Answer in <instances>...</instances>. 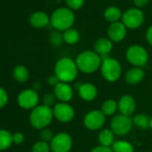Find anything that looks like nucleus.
Returning <instances> with one entry per match:
<instances>
[{"mask_svg":"<svg viewBox=\"0 0 152 152\" xmlns=\"http://www.w3.org/2000/svg\"><path fill=\"white\" fill-rule=\"evenodd\" d=\"M75 22V15L72 10L68 7H59L56 9L50 17L52 27L58 31H64L70 28Z\"/></svg>","mask_w":152,"mask_h":152,"instance_id":"f257e3e1","label":"nucleus"},{"mask_svg":"<svg viewBox=\"0 0 152 152\" xmlns=\"http://www.w3.org/2000/svg\"><path fill=\"white\" fill-rule=\"evenodd\" d=\"M78 67L76 63L69 58L63 57L59 59L55 65V75L62 83H71L77 77Z\"/></svg>","mask_w":152,"mask_h":152,"instance_id":"f03ea898","label":"nucleus"},{"mask_svg":"<svg viewBox=\"0 0 152 152\" xmlns=\"http://www.w3.org/2000/svg\"><path fill=\"white\" fill-rule=\"evenodd\" d=\"M75 63L81 72L84 73H92L101 66L102 57L95 51L85 50L78 55Z\"/></svg>","mask_w":152,"mask_h":152,"instance_id":"7ed1b4c3","label":"nucleus"},{"mask_svg":"<svg viewBox=\"0 0 152 152\" xmlns=\"http://www.w3.org/2000/svg\"><path fill=\"white\" fill-rule=\"evenodd\" d=\"M53 117V109L48 106L40 105L31 110L30 115V123L34 128L42 130L50 124Z\"/></svg>","mask_w":152,"mask_h":152,"instance_id":"20e7f679","label":"nucleus"},{"mask_svg":"<svg viewBox=\"0 0 152 152\" xmlns=\"http://www.w3.org/2000/svg\"><path fill=\"white\" fill-rule=\"evenodd\" d=\"M101 73L105 80L109 83L117 81L122 73V67L120 63L112 57H103L101 64Z\"/></svg>","mask_w":152,"mask_h":152,"instance_id":"39448f33","label":"nucleus"},{"mask_svg":"<svg viewBox=\"0 0 152 152\" xmlns=\"http://www.w3.org/2000/svg\"><path fill=\"white\" fill-rule=\"evenodd\" d=\"M126 59L134 67H142L148 60V54L143 47L132 45L126 50Z\"/></svg>","mask_w":152,"mask_h":152,"instance_id":"423d86ee","label":"nucleus"},{"mask_svg":"<svg viewBox=\"0 0 152 152\" xmlns=\"http://www.w3.org/2000/svg\"><path fill=\"white\" fill-rule=\"evenodd\" d=\"M144 14L141 9L137 7H131L123 13L122 23L127 29L134 30L140 28L144 23Z\"/></svg>","mask_w":152,"mask_h":152,"instance_id":"0eeeda50","label":"nucleus"},{"mask_svg":"<svg viewBox=\"0 0 152 152\" xmlns=\"http://www.w3.org/2000/svg\"><path fill=\"white\" fill-rule=\"evenodd\" d=\"M133 124V121L130 116L124 115L122 114L114 116L111 120V129L116 135L127 134Z\"/></svg>","mask_w":152,"mask_h":152,"instance_id":"6e6552de","label":"nucleus"},{"mask_svg":"<svg viewBox=\"0 0 152 152\" xmlns=\"http://www.w3.org/2000/svg\"><path fill=\"white\" fill-rule=\"evenodd\" d=\"M39 95L36 91L28 89L20 92L17 97L18 105L23 109H33L39 103Z\"/></svg>","mask_w":152,"mask_h":152,"instance_id":"1a4fd4ad","label":"nucleus"},{"mask_svg":"<svg viewBox=\"0 0 152 152\" xmlns=\"http://www.w3.org/2000/svg\"><path fill=\"white\" fill-rule=\"evenodd\" d=\"M72 145L71 136L65 132H60L54 136L50 143L52 152H69Z\"/></svg>","mask_w":152,"mask_h":152,"instance_id":"9d476101","label":"nucleus"},{"mask_svg":"<svg viewBox=\"0 0 152 152\" xmlns=\"http://www.w3.org/2000/svg\"><path fill=\"white\" fill-rule=\"evenodd\" d=\"M53 109L54 117L62 123H68L72 121L74 117L73 108L67 103L61 102L56 104Z\"/></svg>","mask_w":152,"mask_h":152,"instance_id":"9b49d317","label":"nucleus"},{"mask_svg":"<svg viewBox=\"0 0 152 152\" xmlns=\"http://www.w3.org/2000/svg\"><path fill=\"white\" fill-rule=\"evenodd\" d=\"M106 122V115L101 110H93L89 112L83 120L84 125L89 130H99Z\"/></svg>","mask_w":152,"mask_h":152,"instance_id":"f8f14e48","label":"nucleus"},{"mask_svg":"<svg viewBox=\"0 0 152 152\" xmlns=\"http://www.w3.org/2000/svg\"><path fill=\"white\" fill-rule=\"evenodd\" d=\"M127 32V28L122 21L110 23L107 28V36L112 42H121L124 39Z\"/></svg>","mask_w":152,"mask_h":152,"instance_id":"ddd939ff","label":"nucleus"},{"mask_svg":"<svg viewBox=\"0 0 152 152\" xmlns=\"http://www.w3.org/2000/svg\"><path fill=\"white\" fill-rule=\"evenodd\" d=\"M54 94L58 100L66 103L67 101L72 99L73 92L72 87L68 83L60 82L57 85L54 87Z\"/></svg>","mask_w":152,"mask_h":152,"instance_id":"4468645a","label":"nucleus"},{"mask_svg":"<svg viewBox=\"0 0 152 152\" xmlns=\"http://www.w3.org/2000/svg\"><path fill=\"white\" fill-rule=\"evenodd\" d=\"M117 106H118V109L122 115L130 116L135 111L136 103H135L134 99L132 96L124 95L120 98Z\"/></svg>","mask_w":152,"mask_h":152,"instance_id":"2eb2a0df","label":"nucleus"},{"mask_svg":"<svg viewBox=\"0 0 152 152\" xmlns=\"http://www.w3.org/2000/svg\"><path fill=\"white\" fill-rule=\"evenodd\" d=\"M30 23L32 27L37 29L45 28L50 23V18L48 15L41 11H37L30 16Z\"/></svg>","mask_w":152,"mask_h":152,"instance_id":"dca6fc26","label":"nucleus"},{"mask_svg":"<svg viewBox=\"0 0 152 152\" xmlns=\"http://www.w3.org/2000/svg\"><path fill=\"white\" fill-rule=\"evenodd\" d=\"M95 52L101 57H106L113 48V42L108 38H99L94 45Z\"/></svg>","mask_w":152,"mask_h":152,"instance_id":"f3484780","label":"nucleus"},{"mask_svg":"<svg viewBox=\"0 0 152 152\" xmlns=\"http://www.w3.org/2000/svg\"><path fill=\"white\" fill-rule=\"evenodd\" d=\"M97 88L91 83H83L79 87V95L83 100L91 101L97 97Z\"/></svg>","mask_w":152,"mask_h":152,"instance_id":"a211bd4d","label":"nucleus"},{"mask_svg":"<svg viewBox=\"0 0 152 152\" xmlns=\"http://www.w3.org/2000/svg\"><path fill=\"white\" fill-rule=\"evenodd\" d=\"M144 78V71L140 67H133L125 74V81L128 84H137Z\"/></svg>","mask_w":152,"mask_h":152,"instance_id":"6ab92c4d","label":"nucleus"},{"mask_svg":"<svg viewBox=\"0 0 152 152\" xmlns=\"http://www.w3.org/2000/svg\"><path fill=\"white\" fill-rule=\"evenodd\" d=\"M123 12L121 9L115 6H110L107 7L104 11V18L107 22L113 23L122 20Z\"/></svg>","mask_w":152,"mask_h":152,"instance_id":"aec40b11","label":"nucleus"},{"mask_svg":"<svg viewBox=\"0 0 152 152\" xmlns=\"http://www.w3.org/2000/svg\"><path fill=\"white\" fill-rule=\"evenodd\" d=\"M114 132L111 130L108 129H104L102 130L99 134V141L101 146L105 147H110L113 146L115 142V136Z\"/></svg>","mask_w":152,"mask_h":152,"instance_id":"412c9836","label":"nucleus"},{"mask_svg":"<svg viewBox=\"0 0 152 152\" xmlns=\"http://www.w3.org/2000/svg\"><path fill=\"white\" fill-rule=\"evenodd\" d=\"M14 78L18 83H25L29 79V70L23 64L16 65L13 72Z\"/></svg>","mask_w":152,"mask_h":152,"instance_id":"4be33fe9","label":"nucleus"},{"mask_svg":"<svg viewBox=\"0 0 152 152\" xmlns=\"http://www.w3.org/2000/svg\"><path fill=\"white\" fill-rule=\"evenodd\" d=\"M13 144V134L5 129H0V150H6Z\"/></svg>","mask_w":152,"mask_h":152,"instance_id":"5701e85b","label":"nucleus"},{"mask_svg":"<svg viewBox=\"0 0 152 152\" xmlns=\"http://www.w3.org/2000/svg\"><path fill=\"white\" fill-rule=\"evenodd\" d=\"M63 39L68 45H74L80 40V33L77 30L70 28L63 32Z\"/></svg>","mask_w":152,"mask_h":152,"instance_id":"b1692460","label":"nucleus"},{"mask_svg":"<svg viewBox=\"0 0 152 152\" xmlns=\"http://www.w3.org/2000/svg\"><path fill=\"white\" fill-rule=\"evenodd\" d=\"M113 152H134L133 146L126 140L115 141L112 146Z\"/></svg>","mask_w":152,"mask_h":152,"instance_id":"393cba45","label":"nucleus"},{"mask_svg":"<svg viewBox=\"0 0 152 152\" xmlns=\"http://www.w3.org/2000/svg\"><path fill=\"white\" fill-rule=\"evenodd\" d=\"M132 121H133V124H135L137 127L140 129L146 130L148 127H150V119L147 115L138 114L133 117Z\"/></svg>","mask_w":152,"mask_h":152,"instance_id":"a878e982","label":"nucleus"},{"mask_svg":"<svg viewBox=\"0 0 152 152\" xmlns=\"http://www.w3.org/2000/svg\"><path fill=\"white\" fill-rule=\"evenodd\" d=\"M117 108H118L117 103L114 99H107L103 103L102 107H101V111L107 116V115H114Z\"/></svg>","mask_w":152,"mask_h":152,"instance_id":"bb28decb","label":"nucleus"},{"mask_svg":"<svg viewBox=\"0 0 152 152\" xmlns=\"http://www.w3.org/2000/svg\"><path fill=\"white\" fill-rule=\"evenodd\" d=\"M50 149V145L48 142L39 140L32 146L31 152H49Z\"/></svg>","mask_w":152,"mask_h":152,"instance_id":"cd10ccee","label":"nucleus"},{"mask_svg":"<svg viewBox=\"0 0 152 152\" xmlns=\"http://www.w3.org/2000/svg\"><path fill=\"white\" fill-rule=\"evenodd\" d=\"M68 8L72 11L80 10L85 4V0H65Z\"/></svg>","mask_w":152,"mask_h":152,"instance_id":"c85d7f7f","label":"nucleus"},{"mask_svg":"<svg viewBox=\"0 0 152 152\" xmlns=\"http://www.w3.org/2000/svg\"><path fill=\"white\" fill-rule=\"evenodd\" d=\"M49 39H50V42L54 45V46H60L62 44V42L64 41V39H63V34L60 33V31H53L51 34H50V37H49Z\"/></svg>","mask_w":152,"mask_h":152,"instance_id":"c756f323","label":"nucleus"},{"mask_svg":"<svg viewBox=\"0 0 152 152\" xmlns=\"http://www.w3.org/2000/svg\"><path fill=\"white\" fill-rule=\"evenodd\" d=\"M40 138H41V140L48 142L52 140V139L54 138V135H53V132L49 129L45 128V129H42L40 132Z\"/></svg>","mask_w":152,"mask_h":152,"instance_id":"7c9ffc66","label":"nucleus"},{"mask_svg":"<svg viewBox=\"0 0 152 152\" xmlns=\"http://www.w3.org/2000/svg\"><path fill=\"white\" fill-rule=\"evenodd\" d=\"M56 98L55 94L48 93L43 98V105L51 107V106H53L56 103Z\"/></svg>","mask_w":152,"mask_h":152,"instance_id":"2f4dec72","label":"nucleus"},{"mask_svg":"<svg viewBox=\"0 0 152 152\" xmlns=\"http://www.w3.org/2000/svg\"><path fill=\"white\" fill-rule=\"evenodd\" d=\"M8 102V94L5 89L0 87V108H3Z\"/></svg>","mask_w":152,"mask_h":152,"instance_id":"473e14b6","label":"nucleus"},{"mask_svg":"<svg viewBox=\"0 0 152 152\" xmlns=\"http://www.w3.org/2000/svg\"><path fill=\"white\" fill-rule=\"evenodd\" d=\"M25 140L24 134L21 132H16L13 134V143L16 145L22 144Z\"/></svg>","mask_w":152,"mask_h":152,"instance_id":"72a5a7b5","label":"nucleus"},{"mask_svg":"<svg viewBox=\"0 0 152 152\" xmlns=\"http://www.w3.org/2000/svg\"><path fill=\"white\" fill-rule=\"evenodd\" d=\"M148 3H149V0H133L134 7L139 9H141V8L147 7Z\"/></svg>","mask_w":152,"mask_h":152,"instance_id":"f704fd0d","label":"nucleus"},{"mask_svg":"<svg viewBox=\"0 0 152 152\" xmlns=\"http://www.w3.org/2000/svg\"><path fill=\"white\" fill-rule=\"evenodd\" d=\"M91 152H113V149L110 147H105V146H99L94 148Z\"/></svg>","mask_w":152,"mask_h":152,"instance_id":"c9c22d12","label":"nucleus"},{"mask_svg":"<svg viewBox=\"0 0 152 152\" xmlns=\"http://www.w3.org/2000/svg\"><path fill=\"white\" fill-rule=\"evenodd\" d=\"M48 84H49V85H51V86L55 87L56 85H57V84L60 83V81H59V79L56 77V75H53V76H50V77L48 78Z\"/></svg>","mask_w":152,"mask_h":152,"instance_id":"e433bc0d","label":"nucleus"},{"mask_svg":"<svg viewBox=\"0 0 152 152\" xmlns=\"http://www.w3.org/2000/svg\"><path fill=\"white\" fill-rule=\"evenodd\" d=\"M146 39L148 41V43L152 46V25L149 26L146 31Z\"/></svg>","mask_w":152,"mask_h":152,"instance_id":"4c0bfd02","label":"nucleus"},{"mask_svg":"<svg viewBox=\"0 0 152 152\" xmlns=\"http://www.w3.org/2000/svg\"><path fill=\"white\" fill-rule=\"evenodd\" d=\"M150 128L152 129V118L150 119Z\"/></svg>","mask_w":152,"mask_h":152,"instance_id":"58836bf2","label":"nucleus"}]
</instances>
